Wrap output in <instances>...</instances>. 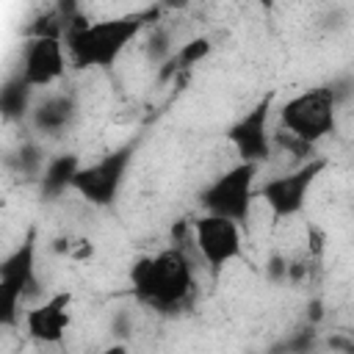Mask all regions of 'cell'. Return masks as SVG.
<instances>
[{"label": "cell", "mask_w": 354, "mask_h": 354, "mask_svg": "<svg viewBox=\"0 0 354 354\" xmlns=\"http://www.w3.org/2000/svg\"><path fill=\"white\" fill-rule=\"evenodd\" d=\"M77 116V102L72 94H47L44 100H39L30 111V124L36 127V133L41 136H61L72 127Z\"/></svg>", "instance_id": "cell-12"}, {"label": "cell", "mask_w": 354, "mask_h": 354, "mask_svg": "<svg viewBox=\"0 0 354 354\" xmlns=\"http://www.w3.org/2000/svg\"><path fill=\"white\" fill-rule=\"evenodd\" d=\"M191 243L213 274H218L224 266H230L243 254L241 227L230 218L210 216V213L199 216L191 224Z\"/></svg>", "instance_id": "cell-9"}, {"label": "cell", "mask_w": 354, "mask_h": 354, "mask_svg": "<svg viewBox=\"0 0 354 354\" xmlns=\"http://www.w3.org/2000/svg\"><path fill=\"white\" fill-rule=\"evenodd\" d=\"M266 274H268V279H274V282L290 279V263H288L282 254H271V257H268V266H266Z\"/></svg>", "instance_id": "cell-17"}, {"label": "cell", "mask_w": 354, "mask_h": 354, "mask_svg": "<svg viewBox=\"0 0 354 354\" xmlns=\"http://www.w3.org/2000/svg\"><path fill=\"white\" fill-rule=\"evenodd\" d=\"M33 111V88L22 80V75H11L0 88V113L6 122H17Z\"/></svg>", "instance_id": "cell-14"}, {"label": "cell", "mask_w": 354, "mask_h": 354, "mask_svg": "<svg viewBox=\"0 0 354 354\" xmlns=\"http://www.w3.org/2000/svg\"><path fill=\"white\" fill-rule=\"evenodd\" d=\"M210 50H213V44H210V39L207 36H194V39H188L180 50H174L171 53V58L160 66V80H169V77H174V75H180V72H188L191 66H196L199 61H205L207 55H210Z\"/></svg>", "instance_id": "cell-15"}, {"label": "cell", "mask_w": 354, "mask_h": 354, "mask_svg": "<svg viewBox=\"0 0 354 354\" xmlns=\"http://www.w3.org/2000/svg\"><path fill=\"white\" fill-rule=\"evenodd\" d=\"M94 354H127V346L124 343H113V346H105V348H100Z\"/></svg>", "instance_id": "cell-19"}, {"label": "cell", "mask_w": 354, "mask_h": 354, "mask_svg": "<svg viewBox=\"0 0 354 354\" xmlns=\"http://www.w3.org/2000/svg\"><path fill=\"white\" fill-rule=\"evenodd\" d=\"M329 348L337 351V354H354V337L332 335V337H329Z\"/></svg>", "instance_id": "cell-18"}, {"label": "cell", "mask_w": 354, "mask_h": 354, "mask_svg": "<svg viewBox=\"0 0 354 354\" xmlns=\"http://www.w3.org/2000/svg\"><path fill=\"white\" fill-rule=\"evenodd\" d=\"M36 285V232L8 252L0 263V324L14 326L19 321V304L33 293Z\"/></svg>", "instance_id": "cell-6"}, {"label": "cell", "mask_w": 354, "mask_h": 354, "mask_svg": "<svg viewBox=\"0 0 354 354\" xmlns=\"http://www.w3.org/2000/svg\"><path fill=\"white\" fill-rule=\"evenodd\" d=\"M326 169V158H310L304 160L301 166L285 171V174H277L271 180H266L257 191V196L266 202V207L271 210L274 218H290V216H299L307 205V194L310 188L315 185V180L324 174Z\"/></svg>", "instance_id": "cell-7"}, {"label": "cell", "mask_w": 354, "mask_h": 354, "mask_svg": "<svg viewBox=\"0 0 354 354\" xmlns=\"http://www.w3.org/2000/svg\"><path fill=\"white\" fill-rule=\"evenodd\" d=\"M136 149H138V141H127V144L105 152L100 160L83 166L75 177L72 191H77L88 205L111 207L119 199V191L124 185L127 169L133 166Z\"/></svg>", "instance_id": "cell-5"}, {"label": "cell", "mask_w": 354, "mask_h": 354, "mask_svg": "<svg viewBox=\"0 0 354 354\" xmlns=\"http://www.w3.org/2000/svg\"><path fill=\"white\" fill-rule=\"evenodd\" d=\"M271 108H274V97L266 94L263 100H257L243 116H238L227 127V141L232 144V149H235L241 163L260 166V163H266L271 158V152H274Z\"/></svg>", "instance_id": "cell-8"}, {"label": "cell", "mask_w": 354, "mask_h": 354, "mask_svg": "<svg viewBox=\"0 0 354 354\" xmlns=\"http://www.w3.org/2000/svg\"><path fill=\"white\" fill-rule=\"evenodd\" d=\"M66 72V53H64V39L58 36H33L25 47L19 75L22 80L36 91V88H50L58 83Z\"/></svg>", "instance_id": "cell-10"}, {"label": "cell", "mask_w": 354, "mask_h": 354, "mask_svg": "<svg viewBox=\"0 0 354 354\" xmlns=\"http://www.w3.org/2000/svg\"><path fill=\"white\" fill-rule=\"evenodd\" d=\"M130 285L141 304L158 313H177L194 296V266L183 243H171L158 254L133 263Z\"/></svg>", "instance_id": "cell-2"}, {"label": "cell", "mask_w": 354, "mask_h": 354, "mask_svg": "<svg viewBox=\"0 0 354 354\" xmlns=\"http://www.w3.org/2000/svg\"><path fill=\"white\" fill-rule=\"evenodd\" d=\"M158 17L155 8L136 11V14H122L111 19H77L66 33V55L77 69H108L119 61V55L127 50V44L141 33V28Z\"/></svg>", "instance_id": "cell-1"}, {"label": "cell", "mask_w": 354, "mask_h": 354, "mask_svg": "<svg viewBox=\"0 0 354 354\" xmlns=\"http://www.w3.org/2000/svg\"><path fill=\"white\" fill-rule=\"evenodd\" d=\"M337 124V105L326 86L307 88L293 94L279 108V130L299 138L307 147H315L321 138L332 136Z\"/></svg>", "instance_id": "cell-4"}, {"label": "cell", "mask_w": 354, "mask_h": 354, "mask_svg": "<svg viewBox=\"0 0 354 354\" xmlns=\"http://www.w3.org/2000/svg\"><path fill=\"white\" fill-rule=\"evenodd\" d=\"M69 307H72V293H55V296L44 299L41 304L25 310L22 321H25L28 337H33L36 343H44V346L61 343L69 329V321H72Z\"/></svg>", "instance_id": "cell-11"}, {"label": "cell", "mask_w": 354, "mask_h": 354, "mask_svg": "<svg viewBox=\"0 0 354 354\" xmlns=\"http://www.w3.org/2000/svg\"><path fill=\"white\" fill-rule=\"evenodd\" d=\"M260 166L252 163H235L227 171H221L213 183H207L199 191V205L210 216H221L235 221L238 227H246L252 221L254 207V180Z\"/></svg>", "instance_id": "cell-3"}, {"label": "cell", "mask_w": 354, "mask_h": 354, "mask_svg": "<svg viewBox=\"0 0 354 354\" xmlns=\"http://www.w3.org/2000/svg\"><path fill=\"white\" fill-rule=\"evenodd\" d=\"M17 166H19V171L22 174H28V177H41V171H44V152H41V147L39 144H22L19 147V152H17Z\"/></svg>", "instance_id": "cell-16"}, {"label": "cell", "mask_w": 354, "mask_h": 354, "mask_svg": "<svg viewBox=\"0 0 354 354\" xmlns=\"http://www.w3.org/2000/svg\"><path fill=\"white\" fill-rule=\"evenodd\" d=\"M80 169H83V163L75 152H64V155H55L53 160H47V166L39 177L41 199H58L64 191H69L75 185V177Z\"/></svg>", "instance_id": "cell-13"}]
</instances>
